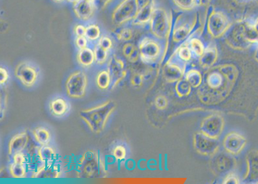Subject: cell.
I'll return each mask as SVG.
<instances>
[{"label": "cell", "instance_id": "cell-1", "mask_svg": "<svg viewBox=\"0 0 258 184\" xmlns=\"http://www.w3.org/2000/svg\"><path fill=\"white\" fill-rule=\"evenodd\" d=\"M137 45L140 59L148 65H155L162 62L167 51V43L151 34L141 37Z\"/></svg>", "mask_w": 258, "mask_h": 184}, {"label": "cell", "instance_id": "cell-2", "mask_svg": "<svg viewBox=\"0 0 258 184\" xmlns=\"http://www.w3.org/2000/svg\"><path fill=\"white\" fill-rule=\"evenodd\" d=\"M115 108L114 102L108 100L97 106L81 111L79 115L92 131L100 133L103 130Z\"/></svg>", "mask_w": 258, "mask_h": 184}, {"label": "cell", "instance_id": "cell-3", "mask_svg": "<svg viewBox=\"0 0 258 184\" xmlns=\"http://www.w3.org/2000/svg\"><path fill=\"white\" fill-rule=\"evenodd\" d=\"M171 13L173 24L170 36L175 43L179 45L186 41L191 35H196L200 16L197 13L192 18L187 20L184 18L183 12L179 10H174Z\"/></svg>", "mask_w": 258, "mask_h": 184}, {"label": "cell", "instance_id": "cell-4", "mask_svg": "<svg viewBox=\"0 0 258 184\" xmlns=\"http://www.w3.org/2000/svg\"><path fill=\"white\" fill-rule=\"evenodd\" d=\"M172 24L171 11L168 13L162 7H156L149 23L150 33L167 43L171 35Z\"/></svg>", "mask_w": 258, "mask_h": 184}, {"label": "cell", "instance_id": "cell-5", "mask_svg": "<svg viewBox=\"0 0 258 184\" xmlns=\"http://www.w3.org/2000/svg\"><path fill=\"white\" fill-rule=\"evenodd\" d=\"M77 174L82 178H96L105 174V165L95 152L89 151L81 157L77 164Z\"/></svg>", "mask_w": 258, "mask_h": 184}, {"label": "cell", "instance_id": "cell-6", "mask_svg": "<svg viewBox=\"0 0 258 184\" xmlns=\"http://www.w3.org/2000/svg\"><path fill=\"white\" fill-rule=\"evenodd\" d=\"M139 10L136 0H122L113 9L111 15V21L117 26L130 24Z\"/></svg>", "mask_w": 258, "mask_h": 184}, {"label": "cell", "instance_id": "cell-7", "mask_svg": "<svg viewBox=\"0 0 258 184\" xmlns=\"http://www.w3.org/2000/svg\"><path fill=\"white\" fill-rule=\"evenodd\" d=\"M88 83L86 73L80 70L72 72L65 82L67 95L73 99H80L86 94Z\"/></svg>", "mask_w": 258, "mask_h": 184}, {"label": "cell", "instance_id": "cell-8", "mask_svg": "<svg viewBox=\"0 0 258 184\" xmlns=\"http://www.w3.org/2000/svg\"><path fill=\"white\" fill-rule=\"evenodd\" d=\"M187 65V63L181 60L173 52L163 65L164 78L168 82H176L184 77Z\"/></svg>", "mask_w": 258, "mask_h": 184}, {"label": "cell", "instance_id": "cell-9", "mask_svg": "<svg viewBox=\"0 0 258 184\" xmlns=\"http://www.w3.org/2000/svg\"><path fill=\"white\" fill-rule=\"evenodd\" d=\"M14 75L24 86L31 87L37 81L39 71L33 63L28 61H23L16 66Z\"/></svg>", "mask_w": 258, "mask_h": 184}, {"label": "cell", "instance_id": "cell-10", "mask_svg": "<svg viewBox=\"0 0 258 184\" xmlns=\"http://www.w3.org/2000/svg\"><path fill=\"white\" fill-rule=\"evenodd\" d=\"M106 69L110 76V89L116 86L126 75L125 63L124 59L114 54L110 55L107 63Z\"/></svg>", "mask_w": 258, "mask_h": 184}, {"label": "cell", "instance_id": "cell-11", "mask_svg": "<svg viewBox=\"0 0 258 184\" xmlns=\"http://www.w3.org/2000/svg\"><path fill=\"white\" fill-rule=\"evenodd\" d=\"M228 27V21L224 14L211 10L207 15V30L209 34L216 38L221 35Z\"/></svg>", "mask_w": 258, "mask_h": 184}, {"label": "cell", "instance_id": "cell-12", "mask_svg": "<svg viewBox=\"0 0 258 184\" xmlns=\"http://www.w3.org/2000/svg\"><path fill=\"white\" fill-rule=\"evenodd\" d=\"M193 143L195 149L199 153L206 156L214 154L218 147L217 139L210 137L201 131L195 134Z\"/></svg>", "mask_w": 258, "mask_h": 184}, {"label": "cell", "instance_id": "cell-13", "mask_svg": "<svg viewBox=\"0 0 258 184\" xmlns=\"http://www.w3.org/2000/svg\"><path fill=\"white\" fill-rule=\"evenodd\" d=\"M223 126L222 118L218 115H211L205 118L201 124V131L204 134L217 139L221 134Z\"/></svg>", "mask_w": 258, "mask_h": 184}, {"label": "cell", "instance_id": "cell-14", "mask_svg": "<svg viewBox=\"0 0 258 184\" xmlns=\"http://www.w3.org/2000/svg\"><path fill=\"white\" fill-rule=\"evenodd\" d=\"M73 10L78 19L88 21L93 18L97 10L93 0H78L73 4Z\"/></svg>", "mask_w": 258, "mask_h": 184}, {"label": "cell", "instance_id": "cell-15", "mask_svg": "<svg viewBox=\"0 0 258 184\" xmlns=\"http://www.w3.org/2000/svg\"><path fill=\"white\" fill-rule=\"evenodd\" d=\"M246 144L244 137L236 132H231L226 135L224 140V146L230 153L236 154L239 153Z\"/></svg>", "mask_w": 258, "mask_h": 184}, {"label": "cell", "instance_id": "cell-16", "mask_svg": "<svg viewBox=\"0 0 258 184\" xmlns=\"http://www.w3.org/2000/svg\"><path fill=\"white\" fill-rule=\"evenodd\" d=\"M154 0L149 2L139 9L137 15L130 23L133 26H143L149 24L153 11L155 8Z\"/></svg>", "mask_w": 258, "mask_h": 184}, {"label": "cell", "instance_id": "cell-17", "mask_svg": "<svg viewBox=\"0 0 258 184\" xmlns=\"http://www.w3.org/2000/svg\"><path fill=\"white\" fill-rule=\"evenodd\" d=\"M29 136L26 131L20 132L14 135L8 144V153L10 155L22 152L26 147Z\"/></svg>", "mask_w": 258, "mask_h": 184}, {"label": "cell", "instance_id": "cell-18", "mask_svg": "<svg viewBox=\"0 0 258 184\" xmlns=\"http://www.w3.org/2000/svg\"><path fill=\"white\" fill-rule=\"evenodd\" d=\"M247 170L245 179L248 182H258V151H250L247 156Z\"/></svg>", "mask_w": 258, "mask_h": 184}, {"label": "cell", "instance_id": "cell-19", "mask_svg": "<svg viewBox=\"0 0 258 184\" xmlns=\"http://www.w3.org/2000/svg\"><path fill=\"white\" fill-rule=\"evenodd\" d=\"M60 169L56 162L44 163L36 171L31 173L33 178H57L60 174Z\"/></svg>", "mask_w": 258, "mask_h": 184}, {"label": "cell", "instance_id": "cell-20", "mask_svg": "<svg viewBox=\"0 0 258 184\" xmlns=\"http://www.w3.org/2000/svg\"><path fill=\"white\" fill-rule=\"evenodd\" d=\"M217 57L216 48L210 44L206 47L203 54L198 58L199 63L203 68H209L215 62Z\"/></svg>", "mask_w": 258, "mask_h": 184}, {"label": "cell", "instance_id": "cell-21", "mask_svg": "<svg viewBox=\"0 0 258 184\" xmlns=\"http://www.w3.org/2000/svg\"><path fill=\"white\" fill-rule=\"evenodd\" d=\"M76 59L77 62L81 66L84 67L91 66L95 63L93 48L87 47L84 49L79 50Z\"/></svg>", "mask_w": 258, "mask_h": 184}, {"label": "cell", "instance_id": "cell-22", "mask_svg": "<svg viewBox=\"0 0 258 184\" xmlns=\"http://www.w3.org/2000/svg\"><path fill=\"white\" fill-rule=\"evenodd\" d=\"M112 34L116 40L124 42L130 41L134 35L130 24L119 26L112 30Z\"/></svg>", "mask_w": 258, "mask_h": 184}, {"label": "cell", "instance_id": "cell-23", "mask_svg": "<svg viewBox=\"0 0 258 184\" xmlns=\"http://www.w3.org/2000/svg\"><path fill=\"white\" fill-rule=\"evenodd\" d=\"M122 53L124 58L130 63H136L140 59L138 45L130 41L124 43L122 47Z\"/></svg>", "mask_w": 258, "mask_h": 184}, {"label": "cell", "instance_id": "cell-24", "mask_svg": "<svg viewBox=\"0 0 258 184\" xmlns=\"http://www.w3.org/2000/svg\"><path fill=\"white\" fill-rule=\"evenodd\" d=\"M51 112L56 116L63 115L68 111L69 105L67 101L62 97H56L49 103Z\"/></svg>", "mask_w": 258, "mask_h": 184}, {"label": "cell", "instance_id": "cell-25", "mask_svg": "<svg viewBox=\"0 0 258 184\" xmlns=\"http://www.w3.org/2000/svg\"><path fill=\"white\" fill-rule=\"evenodd\" d=\"M184 78L192 87H199L203 83V78L199 70L191 67L186 69Z\"/></svg>", "mask_w": 258, "mask_h": 184}, {"label": "cell", "instance_id": "cell-26", "mask_svg": "<svg viewBox=\"0 0 258 184\" xmlns=\"http://www.w3.org/2000/svg\"><path fill=\"white\" fill-rule=\"evenodd\" d=\"M185 42L189 45L195 58H199L203 54L206 47L199 37L192 35Z\"/></svg>", "mask_w": 258, "mask_h": 184}, {"label": "cell", "instance_id": "cell-27", "mask_svg": "<svg viewBox=\"0 0 258 184\" xmlns=\"http://www.w3.org/2000/svg\"><path fill=\"white\" fill-rule=\"evenodd\" d=\"M38 153L43 163L56 161V155L53 149L47 145H41L38 148Z\"/></svg>", "mask_w": 258, "mask_h": 184}, {"label": "cell", "instance_id": "cell-28", "mask_svg": "<svg viewBox=\"0 0 258 184\" xmlns=\"http://www.w3.org/2000/svg\"><path fill=\"white\" fill-rule=\"evenodd\" d=\"M181 60L186 63L195 58L188 44L185 42L179 45L174 52Z\"/></svg>", "mask_w": 258, "mask_h": 184}, {"label": "cell", "instance_id": "cell-29", "mask_svg": "<svg viewBox=\"0 0 258 184\" xmlns=\"http://www.w3.org/2000/svg\"><path fill=\"white\" fill-rule=\"evenodd\" d=\"M95 57V63L99 65L102 66L106 64L110 56V52L101 48L97 43L93 47Z\"/></svg>", "mask_w": 258, "mask_h": 184}, {"label": "cell", "instance_id": "cell-30", "mask_svg": "<svg viewBox=\"0 0 258 184\" xmlns=\"http://www.w3.org/2000/svg\"><path fill=\"white\" fill-rule=\"evenodd\" d=\"M97 86L102 90L110 88L111 85V78L107 69L100 71L96 78Z\"/></svg>", "mask_w": 258, "mask_h": 184}, {"label": "cell", "instance_id": "cell-31", "mask_svg": "<svg viewBox=\"0 0 258 184\" xmlns=\"http://www.w3.org/2000/svg\"><path fill=\"white\" fill-rule=\"evenodd\" d=\"M215 162L217 170L220 172H223L230 169L234 161L230 156L222 154L217 157Z\"/></svg>", "mask_w": 258, "mask_h": 184}, {"label": "cell", "instance_id": "cell-32", "mask_svg": "<svg viewBox=\"0 0 258 184\" xmlns=\"http://www.w3.org/2000/svg\"><path fill=\"white\" fill-rule=\"evenodd\" d=\"M33 134L35 140L41 145H47L50 139V135L48 130L41 127H37L33 129Z\"/></svg>", "mask_w": 258, "mask_h": 184}, {"label": "cell", "instance_id": "cell-33", "mask_svg": "<svg viewBox=\"0 0 258 184\" xmlns=\"http://www.w3.org/2000/svg\"><path fill=\"white\" fill-rule=\"evenodd\" d=\"M100 26L96 23H91L86 27L85 37L89 41H98L101 36Z\"/></svg>", "mask_w": 258, "mask_h": 184}, {"label": "cell", "instance_id": "cell-34", "mask_svg": "<svg viewBox=\"0 0 258 184\" xmlns=\"http://www.w3.org/2000/svg\"><path fill=\"white\" fill-rule=\"evenodd\" d=\"M191 87L185 78H182L176 82L175 91L179 97H187L190 94Z\"/></svg>", "mask_w": 258, "mask_h": 184}, {"label": "cell", "instance_id": "cell-35", "mask_svg": "<svg viewBox=\"0 0 258 184\" xmlns=\"http://www.w3.org/2000/svg\"><path fill=\"white\" fill-rule=\"evenodd\" d=\"M173 4L182 12H190L199 6L198 0H172Z\"/></svg>", "mask_w": 258, "mask_h": 184}, {"label": "cell", "instance_id": "cell-36", "mask_svg": "<svg viewBox=\"0 0 258 184\" xmlns=\"http://www.w3.org/2000/svg\"><path fill=\"white\" fill-rule=\"evenodd\" d=\"M27 168L24 164L13 162L9 167V171L12 176L15 178H24L26 174Z\"/></svg>", "mask_w": 258, "mask_h": 184}, {"label": "cell", "instance_id": "cell-37", "mask_svg": "<svg viewBox=\"0 0 258 184\" xmlns=\"http://www.w3.org/2000/svg\"><path fill=\"white\" fill-rule=\"evenodd\" d=\"M96 43L101 48L110 52L113 45L111 37L107 35H102Z\"/></svg>", "mask_w": 258, "mask_h": 184}, {"label": "cell", "instance_id": "cell-38", "mask_svg": "<svg viewBox=\"0 0 258 184\" xmlns=\"http://www.w3.org/2000/svg\"><path fill=\"white\" fill-rule=\"evenodd\" d=\"M126 150L122 145L116 146L113 150V156L118 160L124 159L126 156Z\"/></svg>", "mask_w": 258, "mask_h": 184}, {"label": "cell", "instance_id": "cell-39", "mask_svg": "<svg viewBox=\"0 0 258 184\" xmlns=\"http://www.w3.org/2000/svg\"><path fill=\"white\" fill-rule=\"evenodd\" d=\"M155 105L157 108L163 110L166 108L168 100L166 97L163 95H159L155 99Z\"/></svg>", "mask_w": 258, "mask_h": 184}, {"label": "cell", "instance_id": "cell-40", "mask_svg": "<svg viewBox=\"0 0 258 184\" xmlns=\"http://www.w3.org/2000/svg\"><path fill=\"white\" fill-rule=\"evenodd\" d=\"M144 75L141 73H134L131 78V84L134 86H141L144 81Z\"/></svg>", "mask_w": 258, "mask_h": 184}, {"label": "cell", "instance_id": "cell-41", "mask_svg": "<svg viewBox=\"0 0 258 184\" xmlns=\"http://www.w3.org/2000/svg\"><path fill=\"white\" fill-rule=\"evenodd\" d=\"M88 40L85 36H76L75 39V44L79 50L88 47Z\"/></svg>", "mask_w": 258, "mask_h": 184}, {"label": "cell", "instance_id": "cell-42", "mask_svg": "<svg viewBox=\"0 0 258 184\" xmlns=\"http://www.w3.org/2000/svg\"><path fill=\"white\" fill-rule=\"evenodd\" d=\"M86 27L83 24H77L74 27V33L76 36H83L85 35Z\"/></svg>", "mask_w": 258, "mask_h": 184}, {"label": "cell", "instance_id": "cell-43", "mask_svg": "<svg viewBox=\"0 0 258 184\" xmlns=\"http://www.w3.org/2000/svg\"><path fill=\"white\" fill-rule=\"evenodd\" d=\"M112 0H93L94 5L97 10H102L104 9Z\"/></svg>", "mask_w": 258, "mask_h": 184}, {"label": "cell", "instance_id": "cell-44", "mask_svg": "<svg viewBox=\"0 0 258 184\" xmlns=\"http://www.w3.org/2000/svg\"><path fill=\"white\" fill-rule=\"evenodd\" d=\"M1 79L0 83L1 85L5 84L8 80L9 75L6 68L2 66L0 68Z\"/></svg>", "mask_w": 258, "mask_h": 184}, {"label": "cell", "instance_id": "cell-45", "mask_svg": "<svg viewBox=\"0 0 258 184\" xmlns=\"http://www.w3.org/2000/svg\"><path fill=\"white\" fill-rule=\"evenodd\" d=\"M238 182V178L234 175L230 174L225 179L224 183H237Z\"/></svg>", "mask_w": 258, "mask_h": 184}, {"label": "cell", "instance_id": "cell-46", "mask_svg": "<svg viewBox=\"0 0 258 184\" xmlns=\"http://www.w3.org/2000/svg\"><path fill=\"white\" fill-rule=\"evenodd\" d=\"M139 9L148 3L150 0H136Z\"/></svg>", "mask_w": 258, "mask_h": 184}, {"label": "cell", "instance_id": "cell-47", "mask_svg": "<svg viewBox=\"0 0 258 184\" xmlns=\"http://www.w3.org/2000/svg\"><path fill=\"white\" fill-rule=\"evenodd\" d=\"M199 6H207L210 3L211 0H198Z\"/></svg>", "mask_w": 258, "mask_h": 184}, {"label": "cell", "instance_id": "cell-48", "mask_svg": "<svg viewBox=\"0 0 258 184\" xmlns=\"http://www.w3.org/2000/svg\"><path fill=\"white\" fill-rule=\"evenodd\" d=\"M69 3H72L73 4L78 1V0H66Z\"/></svg>", "mask_w": 258, "mask_h": 184}, {"label": "cell", "instance_id": "cell-49", "mask_svg": "<svg viewBox=\"0 0 258 184\" xmlns=\"http://www.w3.org/2000/svg\"><path fill=\"white\" fill-rule=\"evenodd\" d=\"M53 1H54V2H57V3H60V2L63 1L64 0H53Z\"/></svg>", "mask_w": 258, "mask_h": 184}]
</instances>
